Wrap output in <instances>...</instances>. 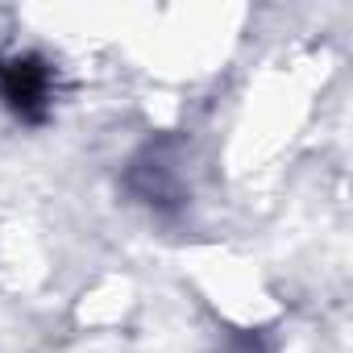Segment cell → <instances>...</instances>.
Segmentation results:
<instances>
[{
    "label": "cell",
    "instance_id": "6da1fadb",
    "mask_svg": "<svg viewBox=\"0 0 353 353\" xmlns=\"http://www.w3.org/2000/svg\"><path fill=\"white\" fill-rule=\"evenodd\" d=\"M42 96H46V71H42L34 59L9 63V71H5V100H9L13 108L30 112L34 104H42Z\"/></svg>",
    "mask_w": 353,
    "mask_h": 353
}]
</instances>
